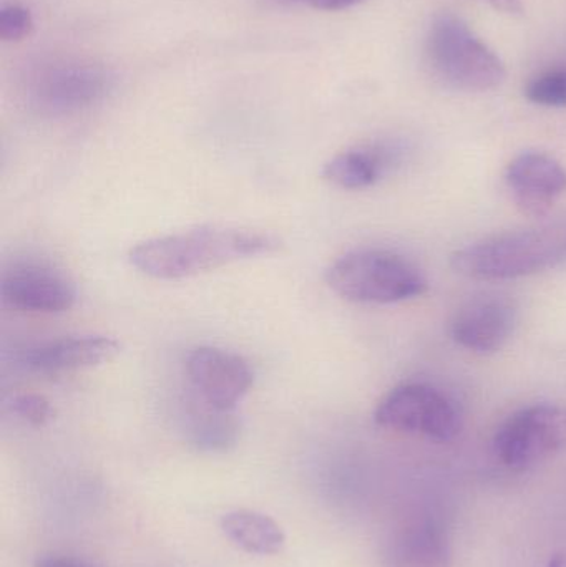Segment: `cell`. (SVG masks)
<instances>
[{"mask_svg":"<svg viewBox=\"0 0 566 567\" xmlns=\"http://www.w3.org/2000/svg\"><path fill=\"white\" fill-rule=\"evenodd\" d=\"M185 365L198 399L213 409L235 410L255 382L248 360L216 347H196Z\"/></svg>","mask_w":566,"mask_h":567,"instance_id":"8","label":"cell"},{"mask_svg":"<svg viewBox=\"0 0 566 567\" xmlns=\"http://www.w3.org/2000/svg\"><path fill=\"white\" fill-rule=\"evenodd\" d=\"M384 152L375 146H359L332 156L325 168L322 178L341 189H364L375 185L385 169Z\"/></svg>","mask_w":566,"mask_h":567,"instance_id":"15","label":"cell"},{"mask_svg":"<svg viewBox=\"0 0 566 567\" xmlns=\"http://www.w3.org/2000/svg\"><path fill=\"white\" fill-rule=\"evenodd\" d=\"M279 239L269 233L226 226H199L176 235L140 243L130 262L153 279L176 281L223 268L243 259L278 251Z\"/></svg>","mask_w":566,"mask_h":567,"instance_id":"1","label":"cell"},{"mask_svg":"<svg viewBox=\"0 0 566 567\" xmlns=\"http://www.w3.org/2000/svg\"><path fill=\"white\" fill-rule=\"evenodd\" d=\"M374 420L382 429L438 443L452 442L462 430L454 402L425 383H402L392 389L379 402Z\"/></svg>","mask_w":566,"mask_h":567,"instance_id":"6","label":"cell"},{"mask_svg":"<svg viewBox=\"0 0 566 567\" xmlns=\"http://www.w3.org/2000/svg\"><path fill=\"white\" fill-rule=\"evenodd\" d=\"M447 533L438 519L419 516L402 523L385 543L382 567H451Z\"/></svg>","mask_w":566,"mask_h":567,"instance_id":"12","label":"cell"},{"mask_svg":"<svg viewBox=\"0 0 566 567\" xmlns=\"http://www.w3.org/2000/svg\"><path fill=\"white\" fill-rule=\"evenodd\" d=\"M286 3H298V6L311 7L316 10H328V12H336V10L351 9L364 0H281Z\"/></svg>","mask_w":566,"mask_h":567,"instance_id":"20","label":"cell"},{"mask_svg":"<svg viewBox=\"0 0 566 567\" xmlns=\"http://www.w3.org/2000/svg\"><path fill=\"white\" fill-rule=\"evenodd\" d=\"M37 567H90L83 565L82 561H76L72 558H56V556H50V558L40 559L37 563Z\"/></svg>","mask_w":566,"mask_h":567,"instance_id":"21","label":"cell"},{"mask_svg":"<svg viewBox=\"0 0 566 567\" xmlns=\"http://www.w3.org/2000/svg\"><path fill=\"white\" fill-rule=\"evenodd\" d=\"M518 306L505 293H484L467 300L451 323L452 339L471 352H497L514 336Z\"/></svg>","mask_w":566,"mask_h":567,"instance_id":"9","label":"cell"},{"mask_svg":"<svg viewBox=\"0 0 566 567\" xmlns=\"http://www.w3.org/2000/svg\"><path fill=\"white\" fill-rule=\"evenodd\" d=\"M10 409L23 422L33 426H43L52 419V406L43 396L35 393H22V395L13 396Z\"/></svg>","mask_w":566,"mask_h":567,"instance_id":"19","label":"cell"},{"mask_svg":"<svg viewBox=\"0 0 566 567\" xmlns=\"http://www.w3.org/2000/svg\"><path fill=\"white\" fill-rule=\"evenodd\" d=\"M505 182L522 212L544 216L566 192V169L547 153L525 152L512 159Z\"/></svg>","mask_w":566,"mask_h":567,"instance_id":"11","label":"cell"},{"mask_svg":"<svg viewBox=\"0 0 566 567\" xmlns=\"http://www.w3.org/2000/svg\"><path fill=\"white\" fill-rule=\"evenodd\" d=\"M119 352L120 343L110 337H65L25 350L20 362L32 372L62 373L99 365Z\"/></svg>","mask_w":566,"mask_h":567,"instance_id":"13","label":"cell"},{"mask_svg":"<svg viewBox=\"0 0 566 567\" xmlns=\"http://www.w3.org/2000/svg\"><path fill=\"white\" fill-rule=\"evenodd\" d=\"M528 102L535 105L564 109L566 106V69H555L532 80L525 89Z\"/></svg>","mask_w":566,"mask_h":567,"instance_id":"17","label":"cell"},{"mask_svg":"<svg viewBox=\"0 0 566 567\" xmlns=\"http://www.w3.org/2000/svg\"><path fill=\"white\" fill-rule=\"evenodd\" d=\"M226 538L249 555L275 556L286 546L285 529L263 513L238 509L223 516Z\"/></svg>","mask_w":566,"mask_h":567,"instance_id":"14","label":"cell"},{"mask_svg":"<svg viewBox=\"0 0 566 567\" xmlns=\"http://www.w3.org/2000/svg\"><path fill=\"white\" fill-rule=\"evenodd\" d=\"M33 30V16L27 7L12 3L0 10V37L3 42H20Z\"/></svg>","mask_w":566,"mask_h":567,"instance_id":"18","label":"cell"},{"mask_svg":"<svg viewBox=\"0 0 566 567\" xmlns=\"http://www.w3.org/2000/svg\"><path fill=\"white\" fill-rule=\"evenodd\" d=\"M566 449V406L537 403L512 413L494 436V453L505 468L525 472Z\"/></svg>","mask_w":566,"mask_h":567,"instance_id":"5","label":"cell"},{"mask_svg":"<svg viewBox=\"0 0 566 567\" xmlns=\"http://www.w3.org/2000/svg\"><path fill=\"white\" fill-rule=\"evenodd\" d=\"M492 6L497 10H502V12L507 13H521L524 10V6H522V0H488Z\"/></svg>","mask_w":566,"mask_h":567,"instance_id":"22","label":"cell"},{"mask_svg":"<svg viewBox=\"0 0 566 567\" xmlns=\"http://www.w3.org/2000/svg\"><path fill=\"white\" fill-rule=\"evenodd\" d=\"M326 282L342 299L358 303H395L428 292L424 272L385 249H356L326 269Z\"/></svg>","mask_w":566,"mask_h":567,"instance_id":"3","label":"cell"},{"mask_svg":"<svg viewBox=\"0 0 566 567\" xmlns=\"http://www.w3.org/2000/svg\"><path fill=\"white\" fill-rule=\"evenodd\" d=\"M566 262V221L502 233L452 252L455 272L481 281L525 278Z\"/></svg>","mask_w":566,"mask_h":567,"instance_id":"2","label":"cell"},{"mask_svg":"<svg viewBox=\"0 0 566 567\" xmlns=\"http://www.w3.org/2000/svg\"><path fill=\"white\" fill-rule=\"evenodd\" d=\"M545 567H566V558L565 556H555Z\"/></svg>","mask_w":566,"mask_h":567,"instance_id":"23","label":"cell"},{"mask_svg":"<svg viewBox=\"0 0 566 567\" xmlns=\"http://www.w3.org/2000/svg\"><path fill=\"white\" fill-rule=\"evenodd\" d=\"M112 85L109 70L92 62L52 63L32 80L30 99L53 115L80 112L103 99Z\"/></svg>","mask_w":566,"mask_h":567,"instance_id":"7","label":"cell"},{"mask_svg":"<svg viewBox=\"0 0 566 567\" xmlns=\"http://www.w3.org/2000/svg\"><path fill=\"white\" fill-rule=\"evenodd\" d=\"M235 410H218L199 400L189 415V442L202 452H226L238 442L241 425Z\"/></svg>","mask_w":566,"mask_h":567,"instance_id":"16","label":"cell"},{"mask_svg":"<svg viewBox=\"0 0 566 567\" xmlns=\"http://www.w3.org/2000/svg\"><path fill=\"white\" fill-rule=\"evenodd\" d=\"M0 293L3 302L25 312H65L76 300L75 282L43 262H19L7 269Z\"/></svg>","mask_w":566,"mask_h":567,"instance_id":"10","label":"cell"},{"mask_svg":"<svg viewBox=\"0 0 566 567\" xmlns=\"http://www.w3.org/2000/svg\"><path fill=\"white\" fill-rule=\"evenodd\" d=\"M428 52L441 79L465 92H488L507 76L497 53L455 13L435 17L429 30Z\"/></svg>","mask_w":566,"mask_h":567,"instance_id":"4","label":"cell"}]
</instances>
